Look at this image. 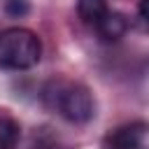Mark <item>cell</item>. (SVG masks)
Wrapping results in <instances>:
<instances>
[{"instance_id":"obj_1","label":"cell","mask_w":149,"mask_h":149,"mask_svg":"<svg viewBox=\"0 0 149 149\" xmlns=\"http://www.w3.org/2000/svg\"><path fill=\"white\" fill-rule=\"evenodd\" d=\"M44 102L70 123H86L95 114L91 91L77 81H51L44 91Z\"/></svg>"},{"instance_id":"obj_2","label":"cell","mask_w":149,"mask_h":149,"mask_svg":"<svg viewBox=\"0 0 149 149\" xmlns=\"http://www.w3.org/2000/svg\"><path fill=\"white\" fill-rule=\"evenodd\" d=\"M42 56L40 37L21 26L0 33V68L5 70H28Z\"/></svg>"},{"instance_id":"obj_3","label":"cell","mask_w":149,"mask_h":149,"mask_svg":"<svg viewBox=\"0 0 149 149\" xmlns=\"http://www.w3.org/2000/svg\"><path fill=\"white\" fill-rule=\"evenodd\" d=\"M147 135H149V123L130 121L107 133L102 149H147Z\"/></svg>"},{"instance_id":"obj_4","label":"cell","mask_w":149,"mask_h":149,"mask_svg":"<svg viewBox=\"0 0 149 149\" xmlns=\"http://www.w3.org/2000/svg\"><path fill=\"white\" fill-rule=\"evenodd\" d=\"M95 30H98L100 40H105V42H116V40H121V37L126 35L128 21H126V16H123L121 12H112V9H109V12L102 16V21L95 26Z\"/></svg>"},{"instance_id":"obj_5","label":"cell","mask_w":149,"mask_h":149,"mask_svg":"<svg viewBox=\"0 0 149 149\" xmlns=\"http://www.w3.org/2000/svg\"><path fill=\"white\" fill-rule=\"evenodd\" d=\"M107 12H109V7H107L105 0H77V14H79V19L84 23L93 26V28L102 21V16Z\"/></svg>"},{"instance_id":"obj_6","label":"cell","mask_w":149,"mask_h":149,"mask_svg":"<svg viewBox=\"0 0 149 149\" xmlns=\"http://www.w3.org/2000/svg\"><path fill=\"white\" fill-rule=\"evenodd\" d=\"M19 137H21L19 121L0 109V149H14L19 144Z\"/></svg>"},{"instance_id":"obj_7","label":"cell","mask_w":149,"mask_h":149,"mask_svg":"<svg viewBox=\"0 0 149 149\" xmlns=\"http://www.w3.org/2000/svg\"><path fill=\"white\" fill-rule=\"evenodd\" d=\"M2 12L12 19H21L30 12V2L28 0H2Z\"/></svg>"},{"instance_id":"obj_8","label":"cell","mask_w":149,"mask_h":149,"mask_svg":"<svg viewBox=\"0 0 149 149\" xmlns=\"http://www.w3.org/2000/svg\"><path fill=\"white\" fill-rule=\"evenodd\" d=\"M137 14H140V19H144V21L149 23V0H140V5H137Z\"/></svg>"}]
</instances>
